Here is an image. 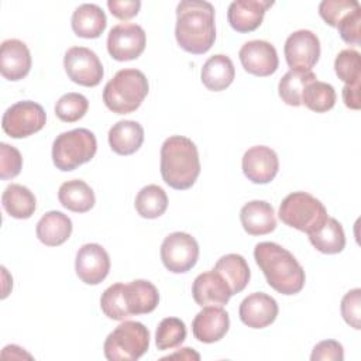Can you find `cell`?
Here are the masks:
<instances>
[{
	"instance_id": "1",
	"label": "cell",
	"mask_w": 361,
	"mask_h": 361,
	"mask_svg": "<svg viewBox=\"0 0 361 361\" xmlns=\"http://www.w3.org/2000/svg\"><path fill=\"white\" fill-rule=\"evenodd\" d=\"M175 38L183 51L206 54L216 39L213 4L203 0L180 1L176 6Z\"/></svg>"
},
{
	"instance_id": "2",
	"label": "cell",
	"mask_w": 361,
	"mask_h": 361,
	"mask_svg": "<svg viewBox=\"0 0 361 361\" xmlns=\"http://www.w3.org/2000/svg\"><path fill=\"white\" fill-rule=\"evenodd\" d=\"M254 258L268 285L281 295L299 293L306 281L305 271L290 251L272 241L258 243Z\"/></svg>"
},
{
	"instance_id": "3",
	"label": "cell",
	"mask_w": 361,
	"mask_h": 361,
	"mask_svg": "<svg viewBox=\"0 0 361 361\" xmlns=\"http://www.w3.org/2000/svg\"><path fill=\"white\" fill-rule=\"evenodd\" d=\"M161 176L176 190L192 188L200 173V159L195 142L183 135L168 137L161 147Z\"/></svg>"
},
{
	"instance_id": "4",
	"label": "cell",
	"mask_w": 361,
	"mask_h": 361,
	"mask_svg": "<svg viewBox=\"0 0 361 361\" xmlns=\"http://www.w3.org/2000/svg\"><path fill=\"white\" fill-rule=\"evenodd\" d=\"M149 90L147 76L138 69L118 71L103 89L106 107L116 114L135 111Z\"/></svg>"
},
{
	"instance_id": "5",
	"label": "cell",
	"mask_w": 361,
	"mask_h": 361,
	"mask_svg": "<svg viewBox=\"0 0 361 361\" xmlns=\"http://www.w3.org/2000/svg\"><path fill=\"white\" fill-rule=\"evenodd\" d=\"M97 151L94 134L87 128L61 133L52 144V161L56 169L69 172L89 162Z\"/></svg>"
},
{
	"instance_id": "6",
	"label": "cell",
	"mask_w": 361,
	"mask_h": 361,
	"mask_svg": "<svg viewBox=\"0 0 361 361\" xmlns=\"http://www.w3.org/2000/svg\"><path fill=\"white\" fill-rule=\"evenodd\" d=\"M148 347V329L140 322L126 320L107 336L103 351L109 361H135L147 353Z\"/></svg>"
},
{
	"instance_id": "7",
	"label": "cell",
	"mask_w": 361,
	"mask_h": 361,
	"mask_svg": "<svg viewBox=\"0 0 361 361\" xmlns=\"http://www.w3.org/2000/svg\"><path fill=\"white\" fill-rule=\"evenodd\" d=\"M278 216L286 226L309 234L323 224L327 219V210L310 193L293 192L282 200Z\"/></svg>"
},
{
	"instance_id": "8",
	"label": "cell",
	"mask_w": 361,
	"mask_h": 361,
	"mask_svg": "<svg viewBox=\"0 0 361 361\" xmlns=\"http://www.w3.org/2000/svg\"><path fill=\"white\" fill-rule=\"evenodd\" d=\"M47 121L41 104L23 100L11 104L3 114L1 128L11 138H25L44 128Z\"/></svg>"
},
{
	"instance_id": "9",
	"label": "cell",
	"mask_w": 361,
	"mask_h": 361,
	"mask_svg": "<svg viewBox=\"0 0 361 361\" xmlns=\"http://www.w3.org/2000/svg\"><path fill=\"white\" fill-rule=\"evenodd\" d=\"M199 244L188 233H171L161 244V259L169 272L185 274L196 265Z\"/></svg>"
},
{
	"instance_id": "10",
	"label": "cell",
	"mask_w": 361,
	"mask_h": 361,
	"mask_svg": "<svg viewBox=\"0 0 361 361\" xmlns=\"http://www.w3.org/2000/svg\"><path fill=\"white\" fill-rule=\"evenodd\" d=\"M63 68L72 82L86 87L97 86L104 75L99 56L86 47L69 48L63 56Z\"/></svg>"
},
{
	"instance_id": "11",
	"label": "cell",
	"mask_w": 361,
	"mask_h": 361,
	"mask_svg": "<svg viewBox=\"0 0 361 361\" xmlns=\"http://www.w3.org/2000/svg\"><path fill=\"white\" fill-rule=\"evenodd\" d=\"M145 31L134 23H120L107 35V51L116 61L137 59L145 49Z\"/></svg>"
},
{
	"instance_id": "12",
	"label": "cell",
	"mask_w": 361,
	"mask_h": 361,
	"mask_svg": "<svg viewBox=\"0 0 361 361\" xmlns=\"http://www.w3.org/2000/svg\"><path fill=\"white\" fill-rule=\"evenodd\" d=\"M283 54L290 69L310 71L319 61L320 41L313 31L298 30L286 38Z\"/></svg>"
},
{
	"instance_id": "13",
	"label": "cell",
	"mask_w": 361,
	"mask_h": 361,
	"mask_svg": "<svg viewBox=\"0 0 361 361\" xmlns=\"http://www.w3.org/2000/svg\"><path fill=\"white\" fill-rule=\"evenodd\" d=\"M75 271L83 283L99 285L109 275L110 257L100 244H85L76 252Z\"/></svg>"
},
{
	"instance_id": "14",
	"label": "cell",
	"mask_w": 361,
	"mask_h": 361,
	"mask_svg": "<svg viewBox=\"0 0 361 361\" xmlns=\"http://www.w3.org/2000/svg\"><path fill=\"white\" fill-rule=\"evenodd\" d=\"M238 56L245 72L261 78L275 73L279 65L275 47L264 39H252L245 42L240 48Z\"/></svg>"
},
{
	"instance_id": "15",
	"label": "cell",
	"mask_w": 361,
	"mask_h": 361,
	"mask_svg": "<svg viewBox=\"0 0 361 361\" xmlns=\"http://www.w3.org/2000/svg\"><path fill=\"white\" fill-rule=\"evenodd\" d=\"M241 166L248 180L264 185L269 183L276 176L279 159L272 148L267 145H255L244 152Z\"/></svg>"
},
{
	"instance_id": "16",
	"label": "cell",
	"mask_w": 361,
	"mask_h": 361,
	"mask_svg": "<svg viewBox=\"0 0 361 361\" xmlns=\"http://www.w3.org/2000/svg\"><path fill=\"white\" fill-rule=\"evenodd\" d=\"M279 307L276 300L264 293L254 292L243 299L238 307L241 322L251 329H264L272 324L278 316Z\"/></svg>"
},
{
	"instance_id": "17",
	"label": "cell",
	"mask_w": 361,
	"mask_h": 361,
	"mask_svg": "<svg viewBox=\"0 0 361 361\" xmlns=\"http://www.w3.org/2000/svg\"><path fill=\"white\" fill-rule=\"evenodd\" d=\"M192 296L195 302L204 306H219L223 307L228 303L233 296L230 286L223 279V276L214 269L199 274L192 285Z\"/></svg>"
},
{
	"instance_id": "18",
	"label": "cell",
	"mask_w": 361,
	"mask_h": 361,
	"mask_svg": "<svg viewBox=\"0 0 361 361\" xmlns=\"http://www.w3.org/2000/svg\"><path fill=\"white\" fill-rule=\"evenodd\" d=\"M230 327L228 313L219 306H204L192 322V333L200 343L212 344L221 340Z\"/></svg>"
},
{
	"instance_id": "19",
	"label": "cell",
	"mask_w": 361,
	"mask_h": 361,
	"mask_svg": "<svg viewBox=\"0 0 361 361\" xmlns=\"http://www.w3.org/2000/svg\"><path fill=\"white\" fill-rule=\"evenodd\" d=\"M31 54L28 47L16 38L1 42L0 72L4 79L17 82L24 79L31 69Z\"/></svg>"
},
{
	"instance_id": "20",
	"label": "cell",
	"mask_w": 361,
	"mask_h": 361,
	"mask_svg": "<svg viewBox=\"0 0 361 361\" xmlns=\"http://www.w3.org/2000/svg\"><path fill=\"white\" fill-rule=\"evenodd\" d=\"M272 6L269 0H235L228 6L227 20L237 32H251L262 24L265 11Z\"/></svg>"
},
{
	"instance_id": "21",
	"label": "cell",
	"mask_w": 361,
	"mask_h": 361,
	"mask_svg": "<svg viewBox=\"0 0 361 361\" xmlns=\"http://www.w3.org/2000/svg\"><path fill=\"white\" fill-rule=\"evenodd\" d=\"M240 221L250 235H265L275 230L274 207L265 200H251L240 210Z\"/></svg>"
},
{
	"instance_id": "22",
	"label": "cell",
	"mask_w": 361,
	"mask_h": 361,
	"mask_svg": "<svg viewBox=\"0 0 361 361\" xmlns=\"http://www.w3.org/2000/svg\"><path fill=\"white\" fill-rule=\"evenodd\" d=\"M144 142V128L138 121L121 120L109 130L110 148L118 155H131Z\"/></svg>"
},
{
	"instance_id": "23",
	"label": "cell",
	"mask_w": 361,
	"mask_h": 361,
	"mask_svg": "<svg viewBox=\"0 0 361 361\" xmlns=\"http://www.w3.org/2000/svg\"><path fill=\"white\" fill-rule=\"evenodd\" d=\"M124 295L130 316L151 313L159 303L158 289L145 279H135L124 285Z\"/></svg>"
},
{
	"instance_id": "24",
	"label": "cell",
	"mask_w": 361,
	"mask_h": 361,
	"mask_svg": "<svg viewBox=\"0 0 361 361\" xmlns=\"http://www.w3.org/2000/svg\"><path fill=\"white\" fill-rule=\"evenodd\" d=\"M38 240L48 247H58L68 241L72 234V220L58 210L45 213L35 228Z\"/></svg>"
},
{
	"instance_id": "25",
	"label": "cell",
	"mask_w": 361,
	"mask_h": 361,
	"mask_svg": "<svg viewBox=\"0 0 361 361\" xmlns=\"http://www.w3.org/2000/svg\"><path fill=\"white\" fill-rule=\"evenodd\" d=\"M71 25L78 37L92 39L100 37L106 30L107 18L97 4L85 3L73 11Z\"/></svg>"
},
{
	"instance_id": "26",
	"label": "cell",
	"mask_w": 361,
	"mask_h": 361,
	"mask_svg": "<svg viewBox=\"0 0 361 361\" xmlns=\"http://www.w3.org/2000/svg\"><path fill=\"white\" fill-rule=\"evenodd\" d=\"M235 76V69L233 61L223 55L217 54L210 56L200 72L202 83L212 92H221L227 89Z\"/></svg>"
},
{
	"instance_id": "27",
	"label": "cell",
	"mask_w": 361,
	"mask_h": 361,
	"mask_svg": "<svg viewBox=\"0 0 361 361\" xmlns=\"http://www.w3.org/2000/svg\"><path fill=\"white\" fill-rule=\"evenodd\" d=\"M59 203L75 213H86L89 212L96 202L93 189L80 179L66 180L59 186L58 190Z\"/></svg>"
},
{
	"instance_id": "28",
	"label": "cell",
	"mask_w": 361,
	"mask_h": 361,
	"mask_svg": "<svg viewBox=\"0 0 361 361\" xmlns=\"http://www.w3.org/2000/svg\"><path fill=\"white\" fill-rule=\"evenodd\" d=\"M213 269L223 276V279L230 286L233 295L244 290L250 282V276H251L250 267H248L245 258L240 254L223 255L214 264Z\"/></svg>"
},
{
	"instance_id": "29",
	"label": "cell",
	"mask_w": 361,
	"mask_h": 361,
	"mask_svg": "<svg viewBox=\"0 0 361 361\" xmlns=\"http://www.w3.org/2000/svg\"><path fill=\"white\" fill-rule=\"evenodd\" d=\"M307 235L312 245L323 254H338L345 247L343 226L334 217L327 216L323 224Z\"/></svg>"
},
{
	"instance_id": "30",
	"label": "cell",
	"mask_w": 361,
	"mask_h": 361,
	"mask_svg": "<svg viewBox=\"0 0 361 361\" xmlns=\"http://www.w3.org/2000/svg\"><path fill=\"white\" fill-rule=\"evenodd\" d=\"M1 204L11 217L20 220L30 219L37 209L34 193L18 183H11L4 189L1 195Z\"/></svg>"
},
{
	"instance_id": "31",
	"label": "cell",
	"mask_w": 361,
	"mask_h": 361,
	"mask_svg": "<svg viewBox=\"0 0 361 361\" xmlns=\"http://www.w3.org/2000/svg\"><path fill=\"white\" fill-rule=\"evenodd\" d=\"M314 80H317V78L312 71L290 69L279 80V85H278L279 97L288 106L298 107L302 104V94L305 87Z\"/></svg>"
},
{
	"instance_id": "32",
	"label": "cell",
	"mask_w": 361,
	"mask_h": 361,
	"mask_svg": "<svg viewBox=\"0 0 361 361\" xmlns=\"http://www.w3.org/2000/svg\"><path fill=\"white\" fill-rule=\"evenodd\" d=\"M134 206L141 217L157 219L165 213L168 207V196L161 186L147 185L137 193Z\"/></svg>"
},
{
	"instance_id": "33",
	"label": "cell",
	"mask_w": 361,
	"mask_h": 361,
	"mask_svg": "<svg viewBox=\"0 0 361 361\" xmlns=\"http://www.w3.org/2000/svg\"><path fill=\"white\" fill-rule=\"evenodd\" d=\"M336 90L330 83L314 80L309 83L302 94V104L316 113H326L336 104Z\"/></svg>"
},
{
	"instance_id": "34",
	"label": "cell",
	"mask_w": 361,
	"mask_h": 361,
	"mask_svg": "<svg viewBox=\"0 0 361 361\" xmlns=\"http://www.w3.org/2000/svg\"><path fill=\"white\" fill-rule=\"evenodd\" d=\"M186 338V326L178 317H165L159 322L155 333L158 350H172L180 345Z\"/></svg>"
},
{
	"instance_id": "35",
	"label": "cell",
	"mask_w": 361,
	"mask_h": 361,
	"mask_svg": "<svg viewBox=\"0 0 361 361\" xmlns=\"http://www.w3.org/2000/svg\"><path fill=\"white\" fill-rule=\"evenodd\" d=\"M102 312L111 320H124L130 316L126 295H124V283L117 282L110 285L100 298Z\"/></svg>"
},
{
	"instance_id": "36",
	"label": "cell",
	"mask_w": 361,
	"mask_h": 361,
	"mask_svg": "<svg viewBox=\"0 0 361 361\" xmlns=\"http://www.w3.org/2000/svg\"><path fill=\"white\" fill-rule=\"evenodd\" d=\"M334 71L338 79H341L345 85L360 83V79H361L360 52L351 48L340 51L334 59Z\"/></svg>"
},
{
	"instance_id": "37",
	"label": "cell",
	"mask_w": 361,
	"mask_h": 361,
	"mask_svg": "<svg viewBox=\"0 0 361 361\" xmlns=\"http://www.w3.org/2000/svg\"><path fill=\"white\" fill-rule=\"evenodd\" d=\"M89 109L87 99L76 92L61 96L55 104V114L61 121L75 123L80 120Z\"/></svg>"
},
{
	"instance_id": "38",
	"label": "cell",
	"mask_w": 361,
	"mask_h": 361,
	"mask_svg": "<svg viewBox=\"0 0 361 361\" xmlns=\"http://www.w3.org/2000/svg\"><path fill=\"white\" fill-rule=\"evenodd\" d=\"M361 7L357 0H323L319 4V14L330 27H337L338 23L353 10Z\"/></svg>"
},
{
	"instance_id": "39",
	"label": "cell",
	"mask_w": 361,
	"mask_h": 361,
	"mask_svg": "<svg viewBox=\"0 0 361 361\" xmlns=\"http://www.w3.org/2000/svg\"><path fill=\"white\" fill-rule=\"evenodd\" d=\"M23 168V157L20 151L6 142L0 144V178L13 179L16 178Z\"/></svg>"
},
{
	"instance_id": "40",
	"label": "cell",
	"mask_w": 361,
	"mask_h": 361,
	"mask_svg": "<svg viewBox=\"0 0 361 361\" xmlns=\"http://www.w3.org/2000/svg\"><path fill=\"white\" fill-rule=\"evenodd\" d=\"M341 316L353 329H361V289L355 288L348 290L341 299Z\"/></svg>"
},
{
	"instance_id": "41",
	"label": "cell",
	"mask_w": 361,
	"mask_h": 361,
	"mask_svg": "<svg viewBox=\"0 0 361 361\" xmlns=\"http://www.w3.org/2000/svg\"><path fill=\"white\" fill-rule=\"evenodd\" d=\"M360 24H361V7L347 14L336 28L338 30V34L344 42L350 45H360L361 42Z\"/></svg>"
},
{
	"instance_id": "42",
	"label": "cell",
	"mask_w": 361,
	"mask_h": 361,
	"mask_svg": "<svg viewBox=\"0 0 361 361\" xmlns=\"http://www.w3.org/2000/svg\"><path fill=\"white\" fill-rule=\"evenodd\" d=\"M312 361H343L344 350L343 345L336 340H324L313 347Z\"/></svg>"
},
{
	"instance_id": "43",
	"label": "cell",
	"mask_w": 361,
	"mask_h": 361,
	"mask_svg": "<svg viewBox=\"0 0 361 361\" xmlns=\"http://www.w3.org/2000/svg\"><path fill=\"white\" fill-rule=\"evenodd\" d=\"M107 7L118 20H130L135 17L140 11L141 1L140 0H109Z\"/></svg>"
},
{
	"instance_id": "44",
	"label": "cell",
	"mask_w": 361,
	"mask_h": 361,
	"mask_svg": "<svg viewBox=\"0 0 361 361\" xmlns=\"http://www.w3.org/2000/svg\"><path fill=\"white\" fill-rule=\"evenodd\" d=\"M343 102L348 109H360V83L344 85L343 87Z\"/></svg>"
},
{
	"instance_id": "45",
	"label": "cell",
	"mask_w": 361,
	"mask_h": 361,
	"mask_svg": "<svg viewBox=\"0 0 361 361\" xmlns=\"http://www.w3.org/2000/svg\"><path fill=\"white\" fill-rule=\"evenodd\" d=\"M169 358H180V360H188V361H197L200 360V355L193 350V348H189V347H185V348H180V351H176L173 354H169L166 357H164L162 360H169Z\"/></svg>"
}]
</instances>
